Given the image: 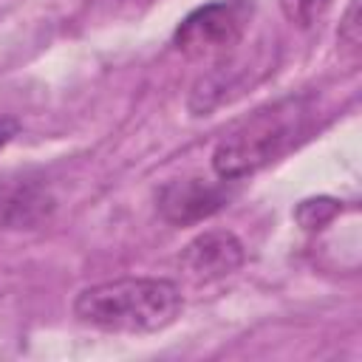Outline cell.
I'll use <instances>...</instances> for the list:
<instances>
[{
    "instance_id": "cell-9",
    "label": "cell",
    "mask_w": 362,
    "mask_h": 362,
    "mask_svg": "<svg viewBox=\"0 0 362 362\" xmlns=\"http://www.w3.org/2000/svg\"><path fill=\"white\" fill-rule=\"evenodd\" d=\"M339 45H345L348 51L359 48V0H351L342 23H339Z\"/></svg>"
},
{
    "instance_id": "cell-6",
    "label": "cell",
    "mask_w": 362,
    "mask_h": 362,
    "mask_svg": "<svg viewBox=\"0 0 362 362\" xmlns=\"http://www.w3.org/2000/svg\"><path fill=\"white\" fill-rule=\"evenodd\" d=\"M246 260L240 238L229 229H206L181 249V269L192 283H215L235 274Z\"/></svg>"
},
{
    "instance_id": "cell-4",
    "label": "cell",
    "mask_w": 362,
    "mask_h": 362,
    "mask_svg": "<svg viewBox=\"0 0 362 362\" xmlns=\"http://www.w3.org/2000/svg\"><path fill=\"white\" fill-rule=\"evenodd\" d=\"M235 184L238 181H223V178L206 181L198 175L173 178V181L161 184V189L156 192L158 215L173 226L201 223V221L212 218L215 212H221L235 198Z\"/></svg>"
},
{
    "instance_id": "cell-3",
    "label": "cell",
    "mask_w": 362,
    "mask_h": 362,
    "mask_svg": "<svg viewBox=\"0 0 362 362\" xmlns=\"http://www.w3.org/2000/svg\"><path fill=\"white\" fill-rule=\"evenodd\" d=\"M246 28V8L232 0H212L192 8L175 28L173 45L187 59H204L229 51L240 42Z\"/></svg>"
},
{
    "instance_id": "cell-1",
    "label": "cell",
    "mask_w": 362,
    "mask_h": 362,
    "mask_svg": "<svg viewBox=\"0 0 362 362\" xmlns=\"http://www.w3.org/2000/svg\"><path fill=\"white\" fill-rule=\"evenodd\" d=\"M184 294L167 277H116L74 297L76 322L105 334H156L178 320Z\"/></svg>"
},
{
    "instance_id": "cell-10",
    "label": "cell",
    "mask_w": 362,
    "mask_h": 362,
    "mask_svg": "<svg viewBox=\"0 0 362 362\" xmlns=\"http://www.w3.org/2000/svg\"><path fill=\"white\" fill-rule=\"evenodd\" d=\"M17 130H20L17 119H11V116H0V147H6V144L17 136Z\"/></svg>"
},
{
    "instance_id": "cell-8",
    "label": "cell",
    "mask_w": 362,
    "mask_h": 362,
    "mask_svg": "<svg viewBox=\"0 0 362 362\" xmlns=\"http://www.w3.org/2000/svg\"><path fill=\"white\" fill-rule=\"evenodd\" d=\"M331 0H280L283 17L297 28H311L328 8Z\"/></svg>"
},
{
    "instance_id": "cell-7",
    "label": "cell",
    "mask_w": 362,
    "mask_h": 362,
    "mask_svg": "<svg viewBox=\"0 0 362 362\" xmlns=\"http://www.w3.org/2000/svg\"><path fill=\"white\" fill-rule=\"evenodd\" d=\"M339 209H342V204H339L337 198L320 195V198H305V201H300L297 209H294V218H297V223H300L303 229L314 232V229H322L325 223H331V221L339 215Z\"/></svg>"
},
{
    "instance_id": "cell-2",
    "label": "cell",
    "mask_w": 362,
    "mask_h": 362,
    "mask_svg": "<svg viewBox=\"0 0 362 362\" xmlns=\"http://www.w3.org/2000/svg\"><path fill=\"white\" fill-rule=\"evenodd\" d=\"M308 102L286 96L249 113L212 150V170L223 181H243L280 158L303 130Z\"/></svg>"
},
{
    "instance_id": "cell-5",
    "label": "cell",
    "mask_w": 362,
    "mask_h": 362,
    "mask_svg": "<svg viewBox=\"0 0 362 362\" xmlns=\"http://www.w3.org/2000/svg\"><path fill=\"white\" fill-rule=\"evenodd\" d=\"M57 195L37 173H14L0 178V229L34 232L51 221Z\"/></svg>"
}]
</instances>
